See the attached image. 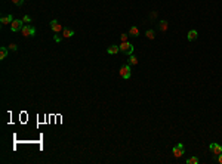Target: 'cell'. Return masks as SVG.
<instances>
[{
    "label": "cell",
    "mask_w": 222,
    "mask_h": 164,
    "mask_svg": "<svg viewBox=\"0 0 222 164\" xmlns=\"http://www.w3.org/2000/svg\"><path fill=\"white\" fill-rule=\"evenodd\" d=\"M119 47H120V52L124 53V55H132V53H133V45H132V43H129V42L122 43Z\"/></svg>",
    "instance_id": "cell-1"
},
{
    "label": "cell",
    "mask_w": 222,
    "mask_h": 164,
    "mask_svg": "<svg viewBox=\"0 0 222 164\" xmlns=\"http://www.w3.org/2000/svg\"><path fill=\"white\" fill-rule=\"evenodd\" d=\"M119 74H120V77H122V78L129 80V78H130V75H132V72H130V65H129V64L123 65V67L120 68V71H119Z\"/></svg>",
    "instance_id": "cell-2"
},
{
    "label": "cell",
    "mask_w": 222,
    "mask_h": 164,
    "mask_svg": "<svg viewBox=\"0 0 222 164\" xmlns=\"http://www.w3.org/2000/svg\"><path fill=\"white\" fill-rule=\"evenodd\" d=\"M21 31H22V36H24V37H33V36L36 34V28H34L33 25H28V24L22 27Z\"/></svg>",
    "instance_id": "cell-3"
},
{
    "label": "cell",
    "mask_w": 222,
    "mask_h": 164,
    "mask_svg": "<svg viewBox=\"0 0 222 164\" xmlns=\"http://www.w3.org/2000/svg\"><path fill=\"white\" fill-rule=\"evenodd\" d=\"M173 155L176 157V158H179V157H182L184 154H185V149H184V145L182 143H178V145H175L172 149Z\"/></svg>",
    "instance_id": "cell-4"
},
{
    "label": "cell",
    "mask_w": 222,
    "mask_h": 164,
    "mask_svg": "<svg viewBox=\"0 0 222 164\" xmlns=\"http://www.w3.org/2000/svg\"><path fill=\"white\" fill-rule=\"evenodd\" d=\"M50 28H52V31L55 33V34H58L59 31H62L64 28H62V25L58 22L56 19H53V21H50Z\"/></svg>",
    "instance_id": "cell-5"
},
{
    "label": "cell",
    "mask_w": 222,
    "mask_h": 164,
    "mask_svg": "<svg viewBox=\"0 0 222 164\" xmlns=\"http://www.w3.org/2000/svg\"><path fill=\"white\" fill-rule=\"evenodd\" d=\"M24 21H21V19H13V22L10 24V30L12 31H18V30H22V25Z\"/></svg>",
    "instance_id": "cell-6"
},
{
    "label": "cell",
    "mask_w": 222,
    "mask_h": 164,
    "mask_svg": "<svg viewBox=\"0 0 222 164\" xmlns=\"http://www.w3.org/2000/svg\"><path fill=\"white\" fill-rule=\"evenodd\" d=\"M209 148H210V151H212L215 155L222 154V146L219 145V143H215V142H213V143H210V146H209Z\"/></svg>",
    "instance_id": "cell-7"
},
{
    "label": "cell",
    "mask_w": 222,
    "mask_h": 164,
    "mask_svg": "<svg viewBox=\"0 0 222 164\" xmlns=\"http://www.w3.org/2000/svg\"><path fill=\"white\" fill-rule=\"evenodd\" d=\"M73 36H74L73 30H70V28H64V30H62V37H64V39H70V37H73Z\"/></svg>",
    "instance_id": "cell-8"
},
{
    "label": "cell",
    "mask_w": 222,
    "mask_h": 164,
    "mask_svg": "<svg viewBox=\"0 0 222 164\" xmlns=\"http://www.w3.org/2000/svg\"><path fill=\"white\" fill-rule=\"evenodd\" d=\"M12 22H13V18H12V15L3 16V18L0 19V24H1V25H7V24H12Z\"/></svg>",
    "instance_id": "cell-9"
},
{
    "label": "cell",
    "mask_w": 222,
    "mask_h": 164,
    "mask_svg": "<svg viewBox=\"0 0 222 164\" xmlns=\"http://www.w3.org/2000/svg\"><path fill=\"white\" fill-rule=\"evenodd\" d=\"M129 36H130V37H138V36H139V28H138V27H130Z\"/></svg>",
    "instance_id": "cell-10"
},
{
    "label": "cell",
    "mask_w": 222,
    "mask_h": 164,
    "mask_svg": "<svg viewBox=\"0 0 222 164\" xmlns=\"http://www.w3.org/2000/svg\"><path fill=\"white\" fill-rule=\"evenodd\" d=\"M107 52H108L110 55H116V53H119V52H120V47L116 46V45H113V46H110L108 49H107Z\"/></svg>",
    "instance_id": "cell-11"
},
{
    "label": "cell",
    "mask_w": 222,
    "mask_h": 164,
    "mask_svg": "<svg viewBox=\"0 0 222 164\" xmlns=\"http://www.w3.org/2000/svg\"><path fill=\"white\" fill-rule=\"evenodd\" d=\"M187 37H188V40H190V42H194V40L198 37V33L196 31V30H191V31L188 33V36H187Z\"/></svg>",
    "instance_id": "cell-12"
},
{
    "label": "cell",
    "mask_w": 222,
    "mask_h": 164,
    "mask_svg": "<svg viewBox=\"0 0 222 164\" xmlns=\"http://www.w3.org/2000/svg\"><path fill=\"white\" fill-rule=\"evenodd\" d=\"M127 64H129V65H136V64H138V58H136V56H133V55H129Z\"/></svg>",
    "instance_id": "cell-13"
},
{
    "label": "cell",
    "mask_w": 222,
    "mask_h": 164,
    "mask_svg": "<svg viewBox=\"0 0 222 164\" xmlns=\"http://www.w3.org/2000/svg\"><path fill=\"white\" fill-rule=\"evenodd\" d=\"M7 56V47H0V59L3 61Z\"/></svg>",
    "instance_id": "cell-14"
},
{
    "label": "cell",
    "mask_w": 222,
    "mask_h": 164,
    "mask_svg": "<svg viewBox=\"0 0 222 164\" xmlns=\"http://www.w3.org/2000/svg\"><path fill=\"white\" fill-rule=\"evenodd\" d=\"M158 28H160V31H167V21H161L158 24Z\"/></svg>",
    "instance_id": "cell-15"
},
{
    "label": "cell",
    "mask_w": 222,
    "mask_h": 164,
    "mask_svg": "<svg viewBox=\"0 0 222 164\" xmlns=\"http://www.w3.org/2000/svg\"><path fill=\"white\" fill-rule=\"evenodd\" d=\"M187 164H198V158L197 157H191L187 160Z\"/></svg>",
    "instance_id": "cell-16"
},
{
    "label": "cell",
    "mask_w": 222,
    "mask_h": 164,
    "mask_svg": "<svg viewBox=\"0 0 222 164\" xmlns=\"http://www.w3.org/2000/svg\"><path fill=\"white\" fill-rule=\"evenodd\" d=\"M147 37L149 39V40H152V39L155 37V34H154V31H152V30H148V31H147Z\"/></svg>",
    "instance_id": "cell-17"
},
{
    "label": "cell",
    "mask_w": 222,
    "mask_h": 164,
    "mask_svg": "<svg viewBox=\"0 0 222 164\" xmlns=\"http://www.w3.org/2000/svg\"><path fill=\"white\" fill-rule=\"evenodd\" d=\"M53 40H55V42H56V43H59V42H61V40H62V37H61V36H59V34H55V36H53Z\"/></svg>",
    "instance_id": "cell-18"
},
{
    "label": "cell",
    "mask_w": 222,
    "mask_h": 164,
    "mask_svg": "<svg viewBox=\"0 0 222 164\" xmlns=\"http://www.w3.org/2000/svg\"><path fill=\"white\" fill-rule=\"evenodd\" d=\"M127 37H129V34H122V36H120V40H122V43L127 42Z\"/></svg>",
    "instance_id": "cell-19"
},
{
    "label": "cell",
    "mask_w": 222,
    "mask_h": 164,
    "mask_svg": "<svg viewBox=\"0 0 222 164\" xmlns=\"http://www.w3.org/2000/svg\"><path fill=\"white\" fill-rule=\"evenodd\" d=\"M12 3H13V4H16V6H21V4L24 3V0H12Z\"/></svg>",
    "instance_id": "cell-20"
},
{
    "label": "cell",
    "mask_w": 222,
    "mask_h": 164,
    "mask_svg": "<svg viewBox=\"0 0 222 164\" xmlns=\"http://www.w3.org/2000/svg\"><path fill=\"white\" fill-rule=\"evenodd\" d=\"M22 21H24V22H27V24H28V22H31V18H30L28 15H25V16H24V19H22Z\"/></svg>",
    "instance_id": "cell-21"
},
{
    "label": "cell",
    "mask_w": 222,
    "mask_h": 164,
    "mask_svg": "<svg viewBox=\"0 0 222 164\" xmlns=\"http://www.w3.org/2000/svg\"><path fill=\"white\" fill-rule=\"evenodd\" d=\"M9 49H10V50H16V49H18V46H16L15 43H12V45H9Z\"/></svg>",
    "instance_id": "cell-22"
},
{
    "label": "cell",
    "mask_w": 222,
    "mask_h": 164,
    "mask_svg": "<svg viewBox=\"0 0 222 164\" xmlns=\"http://www.w3.org/2000/svg\"><path fill=\"white\" fill-rule=\"evenodd\" d=\"M218 161L222 164V154H219V155H218Z\"/></svg>",
    "instance_id": "cell-23"
}]
</instances>
